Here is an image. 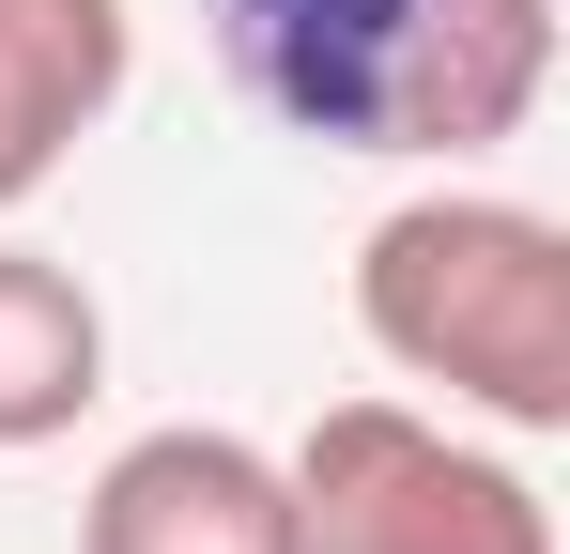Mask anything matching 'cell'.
I'll list each match as a JSON object with an SVG mask.
<instances>
[{"mask_svg": "<svg viewBox=\"0 0 570 554\" xmlns=\"http://www.w3.org/2000/svg\"><path fill=\"white\" fill-rule=\"evenodd\" d=\"M94 369H108L94 293L47 263V247H0V447H47V432H78Z\"/></svg>", "mask_w": 570, "mask_h": 554, "instance_id": "6", "label": "cell"}, {"mask_svg": "<svg viewBox=\"0 0 570 554\" xmlns=\"http://www.w3.org/2000/svg\"><path fill=\"white\" fill-rule=\"evenodd\" d=\"M247 108L340 155H478L540 108L556 0H200Z\"/></svg>", "mask_w": 570, "mask_h": 554, "instance_id": "1", "label": "cell"}, {"mask_svg": "<svg viewBox=\"0 0 570 554\" xmlns=\"http://www.w3.org/2000/svg\"><path fill=\"white\" fill-rule=\"evenodd\" d=\"M124 92V0H0V200L62 170V139Z\"/></svg>", "mask_w": 570, "mask_h": 554, "instance_id": "5", "label": "cell"}, {"mask_svg": "<svg viewBox=\"0 0 570 554\" xmlns=\"http://www.w3.org/2000/svg\"><path fill=\"white\" fill-rule=\"evenodd\" d=\"M78 554H293V477L247 432H139L94 477Z\"/></svg>", "mask_w": 570, "mask_h": 554, "instance_id": "4", "label": "cell"}, {"mask_svg": "<svg viewBox=\"0 0 570 554\" xmlns=\"http://www.w3.org/2000/svg\"><path fill=\"white\" fill-rule=\"evenodd\" d=\"M278 477H293V554H556L509 462L448 447L401 400H324Z\"/></svg>", "mask_w": 570, "mask_h": 554, "instance_id": "3", "label": "cell"}, {"mask_svg": "<svg viewBox=\"0 0 570 554\" xmlns=\"http://www.w3.org/2000/svg\"><path fill=\"white\" fill-rule=\"evenodd\" d=\"M355 324L509 432L570 416V231L524 200H401L355 247Z\"/></svg>", "mask_w": 570, "mask_h": 554, "instance_id": "2", "label": "cell"}]
</instances>
